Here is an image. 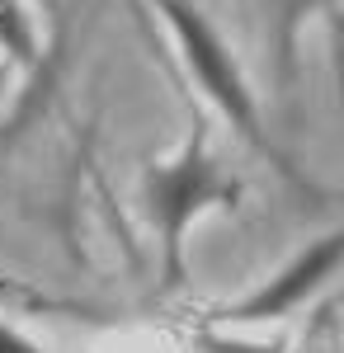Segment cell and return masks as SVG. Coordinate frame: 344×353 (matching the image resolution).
Returning <instances> with one entry per match:
<instances>
[{"label":"cell","instance_id":"1","mask_svg":"<svg viewBox=\"0 0 344 353\" xmlns=\"http://www.w3.org/2000/svg\"><path fill=\"white\" fill-rule=\"evenodd\" d=\"M240 193H245L240 179L227 174L222 161L212 156L203 123H193V132L170 161H151L142 170V208H146V221L160 245V292H175L184 283L189 226L212 208H236Z\"/></svg>","mask_w":344,"mask_h":353},{"label":"cell","instance_id":"2","mask_svg":"<svg viewBox=\"0 0 344 353\" xmlns=\"http://www.w3.org/2000/svg\"><path fill=\"white\" fill-rule=\"evenodd\" d=\"M160 10V19L170 24V38H175V48H180V61H184V71L193 76V85L208 94V104L227 123H231V132L250 146V151H260L265 161H274V170L297 184V189H312L302 174H297V165L292 156L269 137L265 128V113H260V99H255V90L245 81V71H240V61L231 57V48L222 43V33L203 19V10L198 5H189V0H151Z\"/></svg>","mask_w":344,"mask_h":353},{"label":"cell","instance_id":"3","mask_svg":"<svg viewBox=\"0 0 344 353\" xmlns=\"http://www.w3.org/2000/svg\"><path fill=\"white\" fill-rule=\"evenodd\" d=\"M340 254H344V231L316 236L307 250H297L269 283L250 288V292L236 297V301H227V306L217 311V321H227V325H260V321H283V316H292L302 301H312L321 288L335 278Z\"/></svg>","mask_w":344,"mask_h":353},{"label":"cell","instance_id":"4","mask_svg":"<svg viewBox=\"0 0 344 353\" xmlns=\"http://www.w3.org/2000/svg\"><path fill=\"white\" fill-rule=\"evenodd\" d=\"M198 353H288L283 344H250V339H227V334H198Z\"/></svg>","mask_w":344,"mask_h":353},{"label":"cell","instance_id":"5","mask_svg":"<svg viewBox=\"0 0 344 353\" xmlns=\"http://www.w3.org/2000/svg\"><path fill=\"white\" fill-rule=\"evenodd\" d=\"M0 353H52V349H43L38 339H28L24 330H15V325L0 321Z\"/></svg>","mask_w":344,"mask_h":353},{"label":"cell","instance_id":"6","mask_svg":"<svg viewBox=\"0 0 344 353\" xmlns=\"http://www.w3.org/2000/svg\"><path fill=\"white\" fill-rule=\"evenodd\" d=\"M0 10H5V14H15V0H0Z\"/></svg>","mask_w":344,"mask_h":353}]
</instances>
